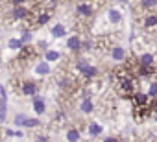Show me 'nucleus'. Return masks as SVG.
I'll return each mask as SVG.
<instances>
[{"mask_svg":"<svg viewBox=\"0 0 157 142\" xmlns=\"http://www.w3.org/2000/svg\"><path fill=\"white\" fill-rule=\"evenodd\" d=\"M78 70L82 72V76L85 80H93V78L98 76V68L93 66V65H89L87 59H80V61H78Z\"/></svg>","mask_w":157,"mask_h":142,"instance_id":"f257e3e1","label":"nucleus"},{"mask_svg":"<svg viewBox=\"0 0 157 142\" xmlns=\"http://www.w3.org/2000/svg\"><path fill=\"white\" fill-rule=\"evenodd\" d=\"M37 91H39V87H37V83H35L33 80H24V81L21 83V92H22L24 96H35Z\"/></svg>","mask_w":157,"mask_h":142,"instance_id":"f03ea898","label":"nucleus"},{"mask_svg":"<svg viewBox=\"0 0 157 142\" xmlns=\"http://www.w3.org/2000/svg\"><path fill=\"white\" fill-rule=\"evenodd\" d=\"M120 81V92L124 96H131L135 92V83H133V78H124V80H118Z\"/></svg>","mask_w":157,"mask_h":142,"instance_id":"7ed1b4c3","label":"nucleus"},{"mask_svg":"<svg viewBox=\"0 0 157 142\" xmlns=\"http://www.w3.org/2000/svg\"><path fill=\"white\" fill-rule=\"evenodd\" d=\"M131 98H133V107H146L148 103H150V98H148V94H144V92H133L131 94Z\"/></svg>","mask_w":157,"mask_h":142,"instance_id":"20e7f679","label":"nucleus"},{"mask_svg":"<svg viewBox=\"0 0 157 142\" xmlns=\"http://www.w3.org/2000/svg\"><path fill=\"white\" fill-rule=\"evenodd\" d=\"M28 15H30V9H28L26 6H13L11 17H13L15 21H22V19H26Z\"/></svg>","mask_w":157,"mask_h":142,"instance_id":"39448f33","label":"nucleus"},{"mask_svg":"<svg viewBox=\"0 0 157 142\" xmlns=\"http://www.w3.org/2000/svg\"><path fill=\"white\" fill-rule=\"evenodd\" d=\"M35 54H37V48L22 44V48H21V54H19V59H21V61H30V59H32Z\"/></svg>","mask_w":157,"mask_h":142,"instance_id":"423d86ee","label":"nucleus"},{"mask_svg":"<svg viewBox=\"0 0 157 142\" xmlns=\"http://www.w3.org/2000/svg\"><path fill=\"white\" fill-rule=\"evenodd\" d=\"M153 63H155V57H153V54H148V52L140 54L139 61H137V65H142V66H153Z\"/></svg>","mask_w":157,"mask_h":142,"instance_id":"0eeeda50","label":"nucleus"},{"mask_svg":"<svg viewBox=\"0 0 157 142\" xmlns=\"http://www.w3.org/2000/svg\"><path fill=\"white\" fill-rule=\"evenodd\" d=\"M67 46H68V50L78 52V50L82 48V39L78 37V35H72V37H68V39H67Z\"/></svg>","mask_w":157,"mask_h":142,"instance_id":"6e6552de","label":"nucleus"},{"mask_svg":"<svg viewBox=\"0 0 157 142\" xmlns=\"http://www.w3.org/2000/svg\"><path fill=\"white\" fill-rule=\"evenodd\" d=\"M76 11H78V15H80V17H83V19H89V17L93 15V8H91L87 2L80 4V6L76 8Z\"/></svg>","mask_w":157,"mask_h":142,"instance_id":"1a4fd4ad","label":"nucleus"},{"mask_svg":"<svg viewBox=\"0 0 157 142\" xmlns=\"http://www.w3.org/2000/svg\"><path fill=\"white\" fill-rule=\"evenodd\" d=\"M111 57H113L115 61H124V59H126V50H124L122 46H113V48H111Z\"/></svg>","mask_w":157,"mask_h":142,"instance_id":"9d476101","label":"nucleus"},{"mask_svg":"<svg viewBox=\"0 0 157 142\" xmlns=\"http://www.w3.org/2000/svg\"><path fill=\"white\" fill-rule=\"evenodd\" d=\"M153 66H142V65H139V68H137V76L139 78H150V76H153Z\"/></svg>","mask_w":157,"mask_h":142,"instance_id":"9b49d317","label":"nucleus"},{"mask_svg":"<svg viewBox=\"0 0 157 142\" xmlns=\"http://www.w3.org/2000/svg\"><path fill=\"white\" fill-rule=\"evenodd\" d=\"M35 72H37L39 76H48V74H50V63H46V61H41V63H37V66H35Z\"/></svg>","mask_w":157,"mask_h":142,"instance_id":"f8f14e48","label":"nucleus"},{"mask_svg":"<svg viewBox=\"0 0 157 142\" xmlns=\"http://www.w3.org/2000/svg\"><path fill=\"white\" fill-rule=\"evenodd\" d=\"M50 33H52V37H54V39H59V37H65L67 28H65L63 24H56V26L50 30Z\"/></svg>","mask_w":157,"mask_h":142,"instance_id":"ddd939ff","label":"nucleus"},{"mask_svg":"<svg viewBox=\"0 0 157 142\" xmlns=\"http://www.w3.org/2000/svg\"><path fill=\"white\" fill-rule=\"evenodd\" d=\"M48 21H50V13H48V11H44V13H39V15H35V21H33V24H35V26H44Z\"/></svg>","mask_w":157,"mask_h":142,"instance_id":"4468645a","label":"nucleus"},{"mask_svg":"<svg viewBox=\"0 0 157 142\" xmlns=\"http://www.w3.org/2000/svg\"><path fill=\"white\" fill-rule=\"evenodd\" d=\"M155 26H157V15H153V13L146 15V17H144V28H148V30H153Z\"/></svg>","mask_w":157,"mask_h":142,"instance_id":"2eb2a0df","label":"nucleus"},{"mask_svg":"<svg viewBox=\"0 0 157 142\" xmlns=\"http://www.w3.org/2000/svg\"><path fill=\"white\" fill-rule=\"evenodd\" d=\"M33 111H35L37 114H43V113L46 111V105H44V100H43V98H37V96H35V100H33Z\"/></svg>","mask_w":157,"mask_h":142,"instance_id":"dca6fc26","label":"nucleus"},{"mask_svg":"<svg viewBox=\"0 0 157 142\" xmlns=\"http://www.w3.org/2000/svg\"><path fill=\"white\" fill-rule=\"evenodd\" d=\"M8 100H6V96H0V124H4V120H6V113H8Z\"/></svg>","mask_w":157,"mask_h":142,"instance_id":"f3484780","label":"nucleus"},{"mask_svg":"<svg viewBox=\"0 0 157 142\" xmlns=\"http://www.w3.org/2000/svg\"><path fill=\"white\" fill-rule=\"evenodd\" d=\"M107 17H109V22H113V24H118L122 21V13L118 9H109L107 11Z\"/></svg>","mask_w":157,"mask_h":142,"instance_id":"a211bd4d","label":"nucleus"},{"mask_svg":"<svg viewBox=\"0 0 157 142\" xmlns=\"http://www.w3.org/2000/svg\"><path fill=\"white\" fill-rule=\"evenodd\" d=\"M102 131H104V127L98 122H91L89 124V135L91 136H98V135H102Z\"/></svg>","mask_w":157,"mask_h":142,"instance_id":"6ab92c4d","label":"nucleus"},{"mask_svg":"<svg viewBox=\"0 0 157 142\" xmlns=\"http://www.w3.org/2000/svg\"><path fill=\"white\" fill-rule=\"evenodd\" d=\"M80 109H82L83 113H93V111H94V105H93V102H91L89 98H83V100H82Z\"/></svg>","mask_w":157,"mask_h":142,"instance_id":"aec40b11","label":"nucleus"},{"mask_svg":"<svg viewBox=\"0 0 157 142\" xmlns=\"http://www.w3.org/2000/svg\"><path fill=\"white\" fill-rule=\"evenodd\" d=\"M67 140H68V142H78V140H80V131L74 129V127H70V129L67 131Z\"/></svg>","mask_w":157,"mask_h":142,"instance_id":"412c9836","label":"nucleus"},{"mask_svg":"<svg viewBox=\"0 0 157 142\" xmlns=\"http://www.w3.org/2000/svg\"><path fill=\"white\" fill-rule=\"evenodd\" d=\"M61 55H59V52H56V50H46V54H44V61L46 63H52V61H57Z\"/></svg>","mask_w":157,"mask_h":142,"instance_id":"4be33fe9","label":"nucleus"},{"mask_svg":"<svg viewBox=\"0 0 157 142\" xmlns=\"http://www.w3.org/2000/svg\"><path fill=\"white\" fill-rule=\"evenodd\" d=\"M8 46H10L11 50H21V48H22V41H21V39H10Z\"/></svg>","mask_w":157,"mask_h":142,"instance_id":"5701e85b","label":"nucleus"},{"mask_svg":"<svg viewBox=\"0 0 157 142\" xmlns=\"http://www.w3.org/2000/svg\"><path fill=\"white\" fill-rule=\"evenodd\" d=\"M155 6H157V0H140V8H144V9H150Z\"/></svg>","mask_w":157,"mask_h":142,"instance_id":"b1692460","label":"nucleus"},{"mask_svg":"<svg viewBox=\"0 0 157 142\" xmlns=\"http://www.w3.org/2000/svg\"><path fill=\"white\" fill-rule=\"evenodd\" d=\"M37 125H39L37 118H26L24 120V127H37Z\"/></svg>","mask_w":157,"mask_h":142,"instance_id":"393cba45","label":"nucleus"},{"mask_svg":"<svg viewBox=\"0 0 157 142\" xmlns=\"http://www.w3.org/2000/svg\"><path fill=\"white\" fill-rule=\"evenodd\" d=\"M30 39H32V33H30V30H22V35H21V41H22V44L30 43Z\"/></svg>","mask_w":157,"mask_h":142,"instance_id":"a878e982","label":"nucleus"},{"mask_svg":"<svg viewBox=\"0 0 157 142\" xmlns=\"http://www.w3.org/2000/svg\"><path fill=\"white\" fill-rule=\"evenodd\" d=\"M155 94H157V83L151 81V85H150V89H148V98H155Z\"/></svg>","mask_w":157,"mask_h":142,"instance_id":"bb28decb","label":"nucleus"},{"mask_svg":"<svg viewBox=\"0 0 157 142\" xmlns=\"http://www.w3.org/2000/svg\"><path fill=\"white\" fill-rule=\"evenodd\" d=\"M26 118H28L26 114H17V116H15V124H17V125H24V120H26Z\"/></svg>","mask_w":157,"mask_h":142,"instance_id":"cd10ccee","label":"nucleus"},{"mask_svg":"<svg viewBox=\"0 0 157 142\" xmlns=\"http://www.w3.org/2000/svg\"><path fill=\"white\" fill-rule=\"evenodd\" d=\"M33 142H50V140H48V136L39 135V136H35V140H33Z\"/></svg>","mask_w":157,"mask_h":142,"instance_id":"c85d7f7f","label":"nucleus"},{"mask_svg":"<svg viewBox=\"0 0 157 142\" xmlns=\"http://www.w3.org/2000/svg\"><path fill=\"white\" fill-rule=\"evenodd\" d=\"M24 2H26V0H11L13 6H24Z\"/></svg>","mask_w":157,"mask_h":142,"instance_id":"c756f323","label":"nucleus"},{"mask_svg":"<svg viewBox=\"0 0 157 142\" xmlns=\"http://www.w3.org/2000/svg\"><path fill=\"white\" fill-rule=\"evenodd\" d=\"M37 46H39L41 50H46V46H48V44H46V41H39V43H37Z\"/></svg>","mask_w":157,"mask_h":142,"instance_id":"7c9ffc66","label":"nucleus"},{"mask_svg":"<svg viewBox=\"0 0 157 142\" xmlns=\"http://www.w3.org/2000/svg\"><path fill=\"white\" fill-rule=\"evenodd\" d=\"M102 142H118V138H117V136H107V138H104Z\"/></svg>","mask_w":157,"mask_h":142,"instance_id":"2f4dec72","label":"nucleus"},{"mask_svg":"<svg viewBox=\"0 0 157 142\" xmlns=\"http://www.w3.org/2000/svg\"><path fill=\"white\" fill-rule=\"evenodd\" d=\"M0 96H6V89H4V85H0Z\"/></svg>","mask_w":157,"mask_h":142,"instance_id":"473e14b6","label":"nucleus"}]
</instances>
